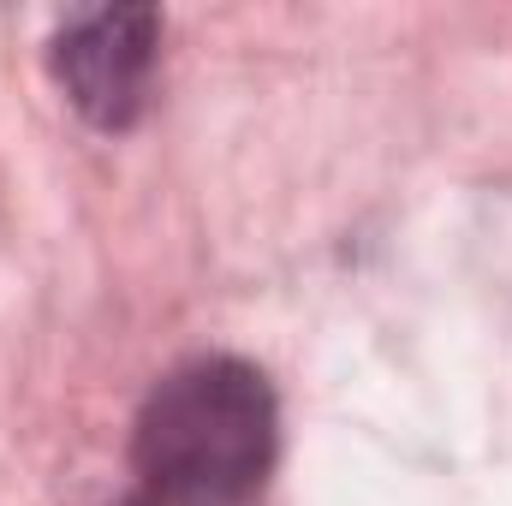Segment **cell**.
I'll return each mask as SVG.
<instances>
[{"label": "cell", "instance_id": "cell-1", "mask_svg": "<svg viewBox=\"0 0 512 506\" xmlns=\"http://www.w3.org/2000/svg\"><path fill=\"white\" fill-rule=\"evenodd\" d=\"M274 387L245 358H191L137 411L131 459L173 506H239L274 465Z\"/></svg>", "mask_w": 512, "mask_h": 506}, {"label": "cell", "instance_id": "cell-2", "mask_svg": "<svg viewBox=\"0 0 512 506\" xmlns=\"http://www.w3.org/2000/svg\"><path fill=\"white\" fill-rule=\"evenodd\" d=\"M161 12L155 6H96L72 12L54 36V78L72 108L102 131H126L155 90Z\"/></svg>", "mask_w": 512, "mask_h": 506}]
</instances>
